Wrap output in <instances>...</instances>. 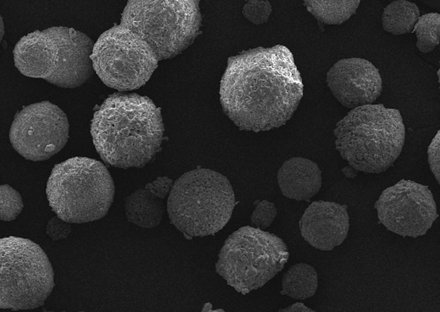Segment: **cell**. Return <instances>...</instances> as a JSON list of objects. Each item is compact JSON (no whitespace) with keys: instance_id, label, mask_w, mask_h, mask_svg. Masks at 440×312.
Masks as SVG:
<instances>
[{"instance_id":"cell-8","label":"cell","mask_w":440,"mask_h":312,"mask_svg":"<svg viewBox=\"0 0 440 312\" xmlns=\"http://www.w3.org/2000/svg\"><path fill=\"white\" fill-rule=\"evenodd\" d=\"M90 58L94 71L102 82L118 91L133 90L145 85L158 61L142 39L120 24L100 35Z\"/></svg>"},{"instance_id":"cell-15","label":"cell","mask_w":440,"mask_h":312,"mask_svg":"<svg viewBox=\"0 0 440 312\" xmlns=\"http://www.w3.org/2000/svg\"><path fill=\"white\" fill-rule=\"evenodd\" d=\"M277 180L283 195L297 201H309L318 193L322 185L318 166L302 157L286 161L278 171Z\"/></svg>"},{"instance_id":"cell-3","label":"cell","mask_w":440,"mask_h":312,"mask_svg":"<svg viewBox=\"0 0 440 312\" xmlns=\"http://www.w3.org/2000/svg\"><path fill=\"white\" fill-rule=\"evenodd\" d=\"M341 157L356 170L378 174L392 166L405 141V127L399 111L383 104L352 109L334 130Z\"/></svg>"},{"instance_id":"cell-26","label":"cell","mask_w":440,"mask_h":312,"mask_svg":"<svg viewBox=\"0 0 440 312\" xmlns=\"http://www.w3.org/2000/svg\"><path fill=\"white\" fill-rule=\"evenodd\" d=\"M437 75L438 78V82L439 83V70H438L437 73Z\"/></svg>"},{"instance_id":"cell-10","label":"cell","mask_w":440,"mask_h":312,"mask_svg":"<svg viewBox=\"0 0 440 312\" xmlns=\"http://www.w3.org/2000/svg\"><path fill=\"white\" fill-rule=\"evenodd\" d=\"M69 124L64 112L49 101L28 105L15 116L9 138L13 148L25 159L47 160L67 143Z\"/></svg>"},{"instance_id":"cell-1","label":"cell","mask_w":440,"mask_h":312,"mask_svg":"<svg viewBox=\"0 0 440 312\" xmlns=\"http://www.w3.org/2000/svg\"><path fill=\"white\" fill-rule=\"evenodd\" d=\"M90 133L105 163L122 169L141 168L158 151L164 125L160 109L148 97L114 93L95 111Z\"/></svg>"},{"instance_id":"cell-14","label":"cell","mask_w":440,"mask_h":312,"mask_svg":"<svg viewBox=\"0 0 440 312\" xmlns=\"http://www.w3.org/2000/svg\"><path fill=\"white\" fill-rule=\"evenodd\" d=\"M173 181L167 177H159L144 187L135 190L125 201V211L130 222L142 228H150L161 221Z\"/></svg>"},{"instance_id":"cell-24","label":"cell","mask_w":440,"mask_h":312,"mask_svg":"<svg viewBox=\"0 0 440 312\" xmlns=\"http://www.w3.org/2000/svg\"><path fill=\"white\" fill-rule=\"evenodd\" d=\"M271 6L268 3L252 4L249 10V16L256 22H264L271 12Z\"/></svg>"},{"instance_id":"cell-12","label":"cell","mask_w":440,"mask_h":312,"mask_svg":"<svg viewBox=\"0 0 440 312\" xmlns=\"http://www.w3.org/2000/svg\"><path fill=\"white\" fill-rule=\"evenodd\" d=\"M345 206L322 200L312 202L300 221V233L315 248L328 250L341 244L348 230Z\"/></svg>"},{"instance_id":"cell-21","label":"cell","mask_w":440,"mask_h":312,"mask_svg":"<svg viewBox=\"0 0 440 312\" xmlns=\"http://www.w3.org/2000/svg\"><path fill=\"white\" fill-rule=\"evenodd\" d=\"M277 215L276 208L272 202L263 200L254 210L251 217V224L260 229L269 227Z\"/></svg>"},{"instance_id":"cell-11","label":"cell","mask_w":440,"mask_h":312,"mask_svg":"<svg viewBox=\"0 0 440 312\" xmlns=\"http://www.w3.org/2000/svg\"><path fill=\"white\" fill-rule=\"evenodd\" d=\"M326 82L335 98L351 109L372 104L382 91L378 69L371 62L360 58L337 61L328 72Z\"/></svg>"},{"instance_id":"cell-6","label":"cell","mask_w":440,"mask_h":312,"mask_svg":"<svg viewBox=\"0 0 440 312\" xmlns=\"http://www.w3.org/2000/svg\"><path fill=\"white\" fill-rule=\"evenodd\" d=\"M289 251L276 235L250 226L231 234L222 246L217 272L243 294L262 287L284 268Z\"/></svg>"},{"instance_id":"cell-4","label":"cell","mask_w":440,"mask_h":312,"mask_svg":"<svg viewBox=\"0 0 440 312\" xmlns=\"http://www.w3.org/2000/svg\"><path fill=\"white\" fill-rule=\"evenodd\" d=\"M46 192L49 206L59 218L71 224H81L106 215L113 201L115 187L103 163L75 157L55 165Z\"/></svg>"},{"instance_id":"cell-20","label":"cell","mask_w":440,"mask_h":312,"mask_svg":"<svg viewBox=\"0 0 440 312\" xmlns=\"http://www.w3.org/2000/svg\"><path fill=\"white\" fill-rule=\"evenodd\" d=\"M0 218L4 221L15 220L22 212L24 205L20 194L8 184L1 185Z\"/></svg>"},{"instance_id":"cell-19","label":"cell","mask_w":440,"mask_h":312,"mask_svg":"<svg viewBox=\"0 0 440 312\" xmlns=\"http://www.w3.org/2000/svg\"><path fill=\"white\" fill-rule=\"evenodd\" d=\"M413 29L418 49L423 53L432 51L439 43V14L430 13L419 16Z\"/></svg>"},{"instance_id":"cell-18","label":"cell","mask_w":440,"mask_h":312,"mask_svg":"<svg viewBox=\"0 0 440 312\" xmlns=\"http://www.w3.org/2000/svg\"><path fill=\"white\" fill-rule=\"evenodd\" d=\"M360 1H305L308 11L320 23L340 25L356 12Z\"/></svg>"},{"instance_id":"cell-13","label":"cell","mask_w":440,"mask_h":312,"mask_svg":"<svg viewBox=\"0 0 440 312\" xmlns=\"http://www.w3.org/2000/svg\"><path fill=\"white\" fill-rule=\"evenodd\" d=\"M380 213L393 217H426L435 210L432 194L427 186L409 180H401L387 188L376 203Z\"/></svg>"},{"instance_id":"cell-5","label":"cell","mask_w":440,"mask_h":312,"mask_svg":"<svg viewBox=\"0 0 440 312\" xmlns=\"http://www.w3.org/2000/svg\"><path fill=\"white\" fill-rule=\"evenodd\" d=\"M235 203L234 192L227 178L214 171L198 168L174 182L166 209L178 230L202 237L223 229L231 217Z\"/></svg>"},{"instance_id":"cell-23","label":"cell","mask_w":440,"mask_h":312,"mask_svg":"<svg viewBox=\"0 0 440 312\" xmlns=\"http://www.w3.org/2000/svg\"><path fill=\"white\" fill-rule=\"evenodd\" d=\"M439 130L432 139L427 149L428 162L430 169L438 184L440 178V134Z\"/></svg>"},{"instance_id":"cell-7","label":"cell","mask_w":440,"mask_h":312,"mask_svg":"<svg viewBox=\"0 0 440 312\" xmlns=\"http://www.w3.org/2000/svg\"><path fill=\"white\" fill-rule=\"evenodd\" d=\"M55 286L49 259L31 240L10 236L0 242V307L31 309L44 305Z\"/></svg>"},{"instance_id":"cell-25","label":"cell","mask_w":440,"mask_h":312,"mask_svg":"<svg viewBox=\"0 0 440 312\" xmlns=\"http://www.w3.org/2000/svg\"><path fill=\"white\" fill-rule=\"evenodd\" d=\"M280 311H289V312H297V311H303V312H309V311H315V310L311 309L309 308L307 306H306L304 303L302 302H296L294 304H291V305L288 306L284 308H282V309L279 310Z\"/></svg>"},{"instance_id":"cell-2","label":"cell","mask_w":440,"mask_h":312,"mask_svg":"<svg viewBox=\"0 0 440 312\" xmlns=\"http://www.w3.org/2000/svg\"><path fill=\"white\" fill-rule=\"evenodd\" d=\"M94 43L73 28L55 26L22 37L13 51L16 68L24 76L58 87L77 88L93 75L90 56Z\"/></svg>"},{"instance_id":"cell-16","label":"cell","mask_w":440,"mask_h":312,"mask_svg":"<svg viewBox=\"0 0 440 312\" xmlns=\"http://www.w3.org/2000/svg\"><path fill=\"white\" fill-rule=\"evenodd\" d=\"M318 283L317 273L312 266L305 263H296L283 274L281 293L293 299L304 300L315 294Z\"/></svg>"},{"instance_id":"cell-9","label":"cell","mask_w":440,"mask_h":312,"mask_svg":"<svg viewBox=\"0 0 440 312\" xmlns=\"http://www.w3.org/2000/svg\"><path fill=\"white\" fill-rule=\"evenodd\" d=\"M193 15L191 5L186 2L129 1L120 25L142 39L159 60L186 44L192 33Z\"/></svg>"},{"instance_id":"cell-17","label":"cell","mask_w":440,"mask_h":312,"mask_svg":"<svg viewBox=\"0 0 440 312\" xmlns=\"http://www.w3.org/2000/svg\"><path fill=\"white\" fill-rule=\"evenodd\" d=\"M419 16V10L414 3L405 0L393 1L383 10L382 27L393 35L408 33L413 29Z\"/></svg>"},{"instance_id":"cell-22","label":"cell","mask_w":440,"mask_h":312,"mask_svg":"<svg viewBox=\"0 0 440 312\" xmlns=\"http://www.w3.org/2000/svg\"><path fill=\"white\" fill-rule=\"evenodd\" d=\"M71 223L66 222L57 216L52 218L47 223V235L53 241L65 239L71 231Z\"/></svg>"}]
</instances>
